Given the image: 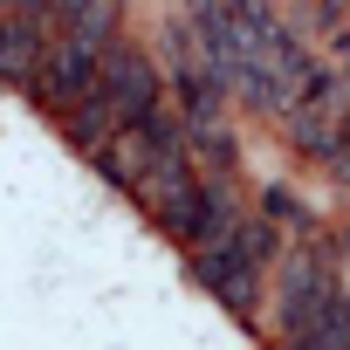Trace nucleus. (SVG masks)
<instances>
[{
  "instance_id": "nucleus-1",
  "label": "nucleus",
  "mask_w": 350,
  "mask_h": 350,
  "mask_svg": "<svg viewBox=\"0 0 350 350\" xmlns=\"http://www.w3.org/2000/svg\"><path fill=\"white\" fill-rule=\"evenodd\" d=\"M282 254V234H275V220H234V234H220L213 247H200L193 254V268H200V282L234 309V316H254V302H261V282H268V261Z\"/></svg>"
},
{
  "instance_id": "nucleus-2",
  "label": "nucleus",
  "mask_w": 350,
  "mask_h": 350,
  "mask_svg": "<svg viewBox=\"0 0 350 350\" xmlns=\"http://www.w3.org/2000/svg\"><path fill=\"white\" fill-rule=\"evenodd\" d=\"M96 83H103V49H96V42H69V35H55L28 90H35V103H42V110L69 117L76 103H90V96H96Z\"/></svg>"
},
{
  "instance_id": "nucleus-3",
  "label": "nucleus",
  "mask_w": 350,
  "mask_h": 350,
  "mask_svg": "<svg viewBox=\"0 0 350 350\" xmlns=\"http://www.w3.org/2000/svg\"><path fill=\"white\" fill-rule=\"evenodd\" d=\"M96 90H103V103L117 110L124 131L165 103V76H158V62H151L137 42H110V49H103V83H96Z\"/></svg>"
},
{
  "instance_id": "nucleus-4",
  "label": "nucleus",
  "mask_w": 350,
  "mask_h": 350,
  "mask_svg": "<svg viewBox=\"0 0 350 350\" xmlns=\"http://www.w3.org/2000/svg\"><path fill=\"white\" fill-rule=\"evenodd\" d=\"M234 220H241V200H234V186L227 179H206V172H200V186L186 193V200H172L165 213H158V227L172 234V241H179V247H213L220 234H234Z\"/></svg>"
},
{
  "instance_id": "nucleus-5",
  "label": "nucleus",
  "mask_w": 350,
  "mask_h": 350,
  "mask_svg": "<svg viewBox=\"0 0 350 350\" xmlns=\"http://www.w3.org/2000/svg\"><path fill=\"white\" fill-rule=\"evenodd\" d=\"M49 55V28L35 14H0V83H35Z\"/></svg>"
},
{
  "instance_id": "nucleus-6",
  "label": "nucleus",
  "mask_w": 350,
  "mask_h": 350,
  "mask_svg": "<svg viewBox=\"0 0 350 350\" xmlns=\"http://www.w3.org/2000/svg\"><path fill=\"white\" fill-rule=\"evenodd\" d=\"M117 21H124V0H62V8H55V35L96 42V49L117 42Z\"/></svg>"
},
{
  "instance_id": "nucleus-7",
  "label": "nucleus",
  "mask_w": 350,
  "mask_h": 350,
  "mask_svg": "<svg viewBox=\"0 0 350 350\" xmlns=\"http://www.w3.org/2000/svg\"><path fill=\"white\" fill-rule=\"evenodd\" d=\"M261 220H282V227L309 234V213H302V200H295L288 186H268V193H261Z\"/></svg>"
},
{
  "instance_id": "nucleus-8",
  "label": "nucleus",
  "mask_w": 350,
  "mask_h": 350,
  "mask_svg": "<svg viewBox=\"0 0 350 350\" xmlns=\"http://www.w3.org/2000/svg\"><path fill=\"white\" fill-rule=\"evenodd\" d=\"M343 42V96H350V35H336Z\"/></svg>"
},
{
  "instance_id": "nucleus-9",
  "label": "nucleus",
  "mask_w": 350,
  "mask_h": 350,
  "mask_svg": "<svg viewBox=\"0 0 350 350\" xmlns=\"http://www.w3.org/2000/svg\"><path fill=\"white\" fill-rule=\"evenodd\" d=\"M343 254H350V234H343Z\"/></svg>"
}]
</instances>
